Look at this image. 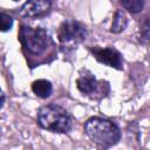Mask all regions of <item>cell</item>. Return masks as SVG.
<instances>
[{"label": "cell", "mask_w": 150, "mask_h": 150, "mask_svg": "<svg viewBox=\"0 0 150 150\" xmlns=\"http://www.w3.org/2000/svg\"><path fill=\"white\" fill-rule=\"evenodd\" d=\"M32 90L38 97L47 98L50 96V94L53 91V86L49 81H47L45 79H40L32 83Z\"/></svg>", "instance_id": "obj_8"}, {"label": "cell", "mask_w": 150, "mask_h": 150, "mask_svg": "<svg viewBox=\"0 0 150 150\" xmlns=\"http://www.w3.org/2000/svg\"><path fill=\"white\" fill-rule=\"evenodd\" d=\"M121 5L128 12L135 14V13H139L142 11L144 2L142 0H123V1H121Z\"/></svg>", "instance_id": "obj_10"}, {"label": "cell", "mask_w": 150, "mask_h": 150, "mask_svg": "<svg viewBox=\"0 0 150 150\" xmlns=\"http://www.w3.org/2000/svg\"><path fill=\"white\" fill-rule=\"evenodd\" d=\"M4 103H5V94H4V91L0 89V109L2 108Z\"/></svg>", "instance_id": "obj_13"}, {"label": "cell", "mask_w": 150, "mask_h": 150, "mask_svg": "<svg viewBox=\"0 0 150 150\" xmlns=\"http://www.w3.org/2000/svg\"><path fill=\"white\" fill-rule=\"evenodd\" d=\"M91 53L98 62L108 67H112L116 69H122L123 67L122 55L120 54L118 50H116L112 47H105V48L94 47L91 48Z\"/></svg>", "instance_id": "obj_5"}, {"label": "cell", "mask_w": 150, "mask_h": 150, "mask_svg": "<svg viewBox=\"0 0 150 150\" xmlns=\"http://www.w3.org/2000/svg\"><path fill=\"white\" fill-rule=\"evenodd\" d=\"M76 84H77V88L81 93L88 94V95L96 93L100 88L98 81L95 77L89 76V75H83V76L79 77L76 81Z\"/></svg>", "instance_id": "obj_7"}, {"label": "cell", "mask_w": 150, "mask_h": 150, "mask_svg": "<svg viewBox=\"0 0 150 150\" xmlns=\"http://www.w3.org/2000/svg\"><path fill=\"white\" fill-rule=\"evenodd\" d=\"M141 35L144 39L143 42L146 43L149 40V20H148V18H144V21H143V25L141 28Z\"/></svg>", "instance_id": "obj_12"}, {"label": "cell", "mask_w": 150, "mask_h": 150, "mask_svg": "<svg viewBox=\"0 0 150 150\" xmlns=\"http://www.w3.org/2000/svg\"><path fill=\"white\" fill-rule=\"evenodd\" d=\"M84 132L102 148H110L117 144L121 138V130L117 124L101 117H90L84 123Z\"/></svg>", "instance_id": "obj_1"}, {"label": "cell", "mask_w": 150, "mask_h": 150, "mask_svg": "<svg viewBox=\"0 0 150 150\" xmlns=\"http://www.w3.org/2000/svg\"><path fill=\"white\" fill-rule=\"evenodd\" d=\"M19 40L30 54L39 55L43 53L48 47L49 36L43 28H32L28 26H22L19 33Z\"/></svg>", "instance_id": "obj_3"}, {"label": "cell", "mask_w": 150, "mask_h": 150, "mask_svg": "<svg viewBox=\"0 0 150 150\" xmlns=\"http://www.w3.org/2000/svg\"><path fill=\"white\" fill-rule=\"evenodd\" d=\"M13 26V18L7 13H0V32H8Z\"/></svg>", "instance_id": "obj_11"}, {"label": "cell", "mask_w": 150, "mask_h": 150, "mask_svg": "<svg viewBox=\"0 0 150 150\" xmlns=\"http://www.w3.org/2000/svg\"><path fill=\"white\" fill-rule=\"evenodd\" d=\"M39 125L50 132H68L71 129L73 121L67 110L56 104H47L38 111Z\"/></svg>", "instance_id": "obj_2"}, {"label": "cell", "mask_w": 150, "mask_h": 150, "mask_svg": "<svg viewBox=\"0 0 150 150\" xmlns=\"http://www.w3.org/2000/svg\"><path fill=\"white\" fill-rule=\"evenodd\" d=\"M57 36L60 42L63 45H77L86 40L87 29L82 22L69 19L60 25Z\"/></svg>", "instance_id": "obj_4"}, {"label": "cell", "mask_w": 150, "mask_h": 150, "mask_svg": "<svg viewBox=\"0 0 150 150\" xmlns=\"http://www.w3.org/2000/svg\"><path fill=\"white\" fill-rule=\"evenodd\" d=\"M52 7L50 1H27L19 9V15L22 18H36L46 14Z\"/></svg>", "instance_id": "obj_6"}, {"label": "cell", "mask_w": 150, "mask_h": 150, "mask_svg": "<svg viewBox=\"0 0 150 150\" xmlns=\"http://www.w3.org/2000/svg\"><path fill=\"white\" fill-rule=\"evenodd\" d=\"M128 25V19L125 16V14L122 11H116L115 15H114V20H112V25H111V32L115 34H118L121 32H123L125 29Z\"/></svg>", "instance_id": "obj_9"}]
</instances>
